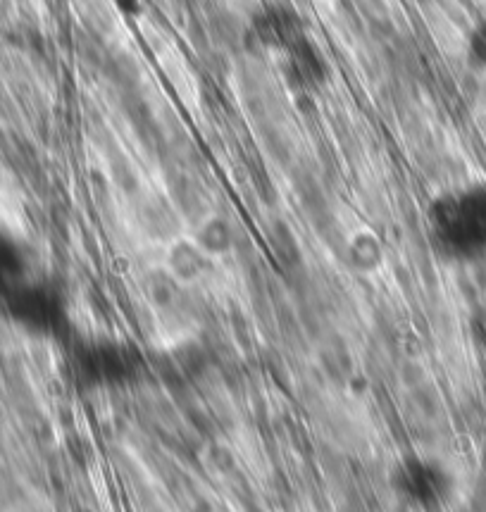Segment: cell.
Masks as SVG:
<instances>
[{"label":"cell","instance_id":"cell-1","mask_svg":"<svg viewBox=\"0 0 486 512\" xmlns=\"http://www.w3.org/2000/svg\"><path fill=\"white\" fill-rule=\"evenodd\" d=\"M432 229L436 241L453 258H486V181L460 186L446 193L432 208Z\"/></svg>","mask_w":486,"mask_h":512},{"label":"cell","instance_id":"cell-2","mask_svg":"<svg viewBox=\"0 0 486 512\" xmlns=\"http://www.w3.org/2000/svg\"><path fill=\"white\" fill-rule=\"evenodd\" d=\"M253 29L255 34H258L260 43L277 53H286L289 48H294L296 43H301L305 39L303 24L298 22V17H294L284 8H267L260 12V15L255 17Z\"/></svg>","mask_w":486,"mask_h":512},{"label":"cell","instance_id":"cell-3","mask_svg":"<svg viewBox=\"0 0 486 512\" xmlns=\"http://www.w3.org/2000/svg\"><path fill=\"white\" fill-rule=\"evenodd\" d=\"M403 491L420 505H436L444 501L448 491V477L434 465H417L408 467L403 474Z\"/></svg>","mask_w":486,"mask_h":512},{"label":"cell","instance_id":"cell-4","mask_svg":"<svg viewBox=\"0 0 486 512\" xmlns=\"http://www.w3.org/2000/svg\"><path fill=\"white\" fill-rule=\"evenodd\" d=\"M467 58L477 70L486 72V17L475 22V27L470 29L467 36Z\"/></svg>","mask_w":486,"mask_h":512}]
</instances>
